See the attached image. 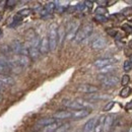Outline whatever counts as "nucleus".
Returning a JSON list of instances; mask_svg holds the SVG:
<instances>
[{
    "instance_id": "c756f323",
    "label": "nucleus",
    "mask_w": 132,
    "mask_h": 132,
    "mask_svg": "<svg viewBox=\"0 0 132 132\" xmlns=\"http://www.w3.org/2000/svg\"><path fill=\"white\" fill-rule=\"evenodd\" d=\"M130 81V77H129V75L128 74H124L123 76H122V78H121V84L123 85V86H125V85H127L128 83Z\"/></svg>"
},
{
    "instance_id": "c9c22d12",
    "label": "nucleus",
    "mask_w": 132,
    "mask_h": 132,
    "mask_svg": "<svg viewBox=\"0 0 132 132\" xmlns=\"http://www.w3.org/2000/svg\"><path fill=\"white\" fill-rule=\"evenodd\" d=\"M108 34H109L110 36H113V37H115L116 35H117V31H108Z\"/></svg>"
},
{
    "instance_id": "0eeeda50",
    "label": "nucleus",
    "mask_w": 132,
    "mask_h": 132,
    "mask_svg": "<svg viewBox=\"0 0 132 132\" xmlns=\"http://www.w3.org/2000/svg\"><path fill=\"white\" fill-rule=\"evenodd\" d=\"M13 59L17 62V64L20 66L22 69L28 67L31 63V59L29 56H26V55H15L13 57Z\"/></svg>"
},
{
    "instance_id": "a211bd4d",
    "label": "nucleus",
    "mask_w": 132,
    "mask_h": 132,
    "mask_svg": "<svg viewBox=\"0 0 132 132\" xmlns=\"http://www.w3.org/2000/svg\"><path fill=\"white\" fill-rule=\"evenodd\" d=\"M29 56L32 59H37L40 56V51L39 47H34V46H29Z\"/></svg>"
},
{
    "instance_id": "423d86ee",
    "label": "nucleus",
    "mask_w": 132,
    "mask_h": 132,
    "mask_svg": "<svg viewBox=\"0 0 132 132\" xmlns=\"http://www.w3.org/2000/svg\"><path fill=\"white\" fill-rule=\"evenodd\" d=\"M62 104L69 108V109H72V110H80V109H84L82 105L77 101V100H63L62 101ZM87 109V108H86Z\"/></svg>"
},
{
    "instance_id": "f3484780",
    "label": "nucleus",
    "mask_w": 132,
    "mask_h": 132,
    "mask_svg": "<svg viewBox=\"0 0 132 132\" xmlns=\"http://www.w3.org/2000/svg\"><path fill=\"white\" fill-rule=\"evenodd\" d=\"M9 72H10V69L7 63V59L5 57H0V73L8 74Z\"/></svg>"
},
{
    "instance_id": "4be33fe9",
    "label": "nucleus",
    "mask_w": 132,
    "mask_h": 132,
    "mask_svg": "<svg viewBox=\"0 0 132 132\" xmlns=\"http://www.w3.org/2000/svg\"><path fill=\"white\" fill-rule=\"evenodd\" d=\"M64 38H66V32L65 28L63 26H61L60 28H58V44H62Z\"/></svg>"
},
{
    "instance_id": "2eb2a0df",
    "label": "nucleus",
    "mask_w": 132,
    "mask_h": 132,
    "mask_svg": "<svg viewBox=\"0 0 132 132\" xmlns=\"http://www.w3.org/2000/svg\"><path fill=\"white\" fill-rule=\"evenodd\" d=\"M53 118H54L55 120L70 119V118H72V112H70V111H58V112H56V113L53 115Z\"/></svg>"
},
{
    "instance_id": "412c9836",
    "label": "nucleus",
    "mask_w": 132,
    "mask_h": 132,
    "mask_svg": "<svg viewBox=\"0 0 132 132\" xmlns=\"http://www.w3.org/2000/svg\"><path fill=\"white\" fill-rule=\"evenodd\" d=\"M55 122V119L53 118V117H48V118H42V119H40L39 121H38V124L39 125H41V126H44V127H46V126H48L50 124H52V123H54Z\"/></svg>"
},
{
    "instance_id": "5701e85b",
    "label": "nucleus",
    "mask_w": 132,
    "mask_h": 132,
    "mask_svg": "<svg viewBox=\"0 0 132 132\" xmlns=\"http://www.w3.org/2000/svg\"><path fill=\"white\" fill-rule=\"evenodd\" d=\"M116 70V67L114 65H109V66H106L104 68H101L100 72L104 75H111L112 72H114Z\"/></svg>"
},
{
    "instance_id": "f8f14e48",
    "label": "nucleus",
    "mask_w": 132,
    "mask_h": 132,
    "mask_svg": "<svg viewBox=\"0 0 132 132\" xmlns=\"http://www.w3.org/2000/svg\"><path fill=\"white\" fill-rule=\"evenodd\" d=\"M114 122H115V116L113 115H108L105 117V122H104V129L103 131L104 132H109L113 125H114Z\"/></svg>"
},
{
    "instance_id": "ea45409f",
    "label": "nucleus",
    "mask_w": 132,
    "mask_h": 132,
    "mask_svg": "<svg viewBox=\"0 0 132 132\" xmlns=\"http://www.w3.org/2000/svg\"><path fill=\"white\" fill-rule=\"evenodd\" d=\"M128 132H132V126L130 127V129H129V131H128Z\"/></svg>"
},
{
    "instance_id": "72a5a7b5",
    "label": "nucleus",
    "mask_w": 132,
    "mask_h": 132,
    "mask_svg": "<svg viewBox=\"0 0 132 132\" xmlns=\"http://www.w3.org/2000/svg\"><path fill=\"white\" fill-rule=\"evenodd\" d=\"M17 2L16 1H10V0H8V1H6V5L8 6V7H13V6H15V4H16Z\"/></svg>"
},
{
    "instance_id": "39448f33",
    "label": "nucleus",
    "mask_w": 132,
    "mask_h": 132,
    "mask_svg": "<svg viewBox=\"0 0 132 132\" xmlns=\"http://www.w3.org/2000/svg\"><path fill=\"white\" fill-rule=\"evenodd\" d=\"M77 90H78V92H80V93H82V94H88V95H92V94L97 93V92L99 90V88H98L96 85L84 83V84H80V85H78Z\"/></svg>"
},
{
    "instance_id": "4468645a",
    "label": "nucleus",
    "mask_w": 132,
    "mask_h": 132,
    "mask_svg": "<svg viewBox=\"0 0 132 132\" xmlns=\"http://www.w3.org/2000/svg\"><path fill=\"white\" fill-rule=\"evenodd\" d=\"M55 9H56V4H55V2H48V3L45 5V7L41 10V14H42V16L48 15V14H52V13L55 11Z\"/></svg>"
},
{
    "instance_id": "bb28decb",
    "label": "nucleus",
    "mask_w": 132,
    "mask_h": 132,
    "mask_svg": "<svg viewBox=\"0 0 132 132\" xmlns=\"http://www.w3.org/2000/svg\"><path fill=\"white\" fill-rule=\"evenodd\" d=\"M21 20H22V17L21 16H19L18 14L14 15V16H13V21H12V23L10 24V27H11V28L16 27L17 24H19V23L21 22Z\"/></svg>"
},
{
    "instance_id": "f257e3e1",
    "label": "nucleus",
    "mask_w": 132,
    "mask_h": 132,
    "mask_svg": "<svg viewBox=\"0 0 132 132\" xmlns=\"http://www.w3.org/2000/svg\"><path fill=\"white\" fill-rule=\"evenodd\" d=\"M93 31H94V27H93L92 23H86V24H84L81 28H79L78 32H77L75 38H74V41H75L76 43L82 42L83 40H85L86 38H88V37L93 34Z\"/></svg>"
},
{
    "instance_id": "58836bf2",
    "label": "nucleus",
    "mask_w": 132,
    "mask_h": 132,
    "mask_svg": "<svg viewBox=\"0 0 132 132\" xmlns=\"http://www.w3.org/2000/svg\"><path fill=\"white\" fill-rule=\"evenodd\" d=\"M3 86H4V85H3V84H2V83L0 82V88H1V89H2V87H3Z\"/></svg>"
},
{
    "instance_id": "6e6552de",
    "label": "nucleus",
    "mask_w": 132,
    "mask_h": 132,
    "mask_svg": "<svg viewBox=\"0 0 132 132\" xmlns=\"http://www.w3.org/2000/svg\"><path fill=\"white\" fill-rule=\"evenodd\" d=\"M116 62V59L114 58H103V59H98L95 61V66L98 67V68H104L106 66L109 65H113L114 63Z\"/></svg>"
},
{
    "instance_id": "a19ab883",
    "label": "nucleus",
    "mask_w": 132,
    "mask_h": 132,
    "mask_svg": "<svg viewBox=\"0 0 132 132\" xmlns=\"http://www.w3.org/2000/svg\"><path fill=\"white\" fill-rule=\"evenodd\" d=\"M1 35H2V31L0 30V37H1Z\"/></svg>"
},
{
    "instance_id": "aec40b11",
    "label": "nucleus",
    "mask_w": 132,
    "mask_h": 132,
    "mask_svg": "<svg viewBox=\"0 0 132 132\" xmlns=\"http://www.w3.org/2000/svg\"><path fill=\"white\" fill-rule=\"evenodd\" d=\"M104 122H105V117L104 116H101L98 118V121H97V124H96V127H95V131L94 132H102L104 129Z\"/></svg>"
},
{
    "instance_id": "9b49d317",
    "label": "nucleus",
    "mask_w": 132,
    "mask_h": 132,
    "mask_svg": "<svg viewBox=\"0 0 132 132\" xmlns=\"http://www.w3.org/2000/svg\"><path fill=\"white\" fill-rule=\"evenodd\" d=\"M39 51H40V54H43V55H46L50 51L49 40H48L47 37H44V38L41 39L40 46H39Z\"/></svg>"
},
{
    "instance_id": "c85d7f7f",
    "label": "nucleus",
    "mask_w": 132,
    "mask_h": 132,
    "mask_svg": "<svg viewBox=\"0 0 132 132\" xmlns=\"http://www.w3.org/2000/svg\"><path fill=\"white\" fill-rule=\"evenodd\" d=\"M123 68H124V70L125 71H130L132 69V62L130 59H128V60H126L125 62H124V65H123Z\"/></svg>"
},
{
    "instance_id": "7c9ffc66",
    "label": "nucleus",
    "mask_w": 132,
    "mask_h": 132,
    "mask_svg": "<svg viewBox=\"0 0 132 132\" xmlns=\"http://www.w3.org/2000/svg\"><path fill=\"white\" fill-rule=\"evenodd\" d=\"M95 20H97L99 22H106L108 20V18L105 16V15H96L95 16Z\"/></svg>"
},
{
    "instance_id": "4c0bfd02",
    "label": "nucleus",
    "mask_w": 132,
    "mask_h": 132,
    "mask_svg": "<svg viewBox=\"0 0 132 132\" xmlns=\"http://www.w3.org/2000/svg\"><path fill=\"white\" fill-rule=\"evenodd\" d=\"M2 101H3V96H2L1 94H0V103H1Z\"/></svg>"
},
{
    "instance_id": "f704fd0d",
    "label": "nucleus",
    "mask_w": 132,
    "mask_h": 132,
    "mask_svg": "<svg viewBox=\"0 0 132 132\" xmlns=\"http://www.w3.org/2000/svg\"><path fill=\"white\" fill-rule=\"evenodd\" d=\"M84 4H85V6L88 7V8H92V7H93V2H92V1H84Z\"/></svg>"
},
{
    "instance_id": "393cba45",
    "label": "nucleus",
    "mask_w": 132,
    "mask_h": 132,
    "mask_svg": "<svg viewBox=\"0 0 132 132\" xmlns=\"http://www.w3.org/2000/svg\"><path fill=\"white\" fill-rule=\"evenodd\" d=\"M95 13H96V15H105L106 13H108V10L104 6H99V7L96 8Z\"/></svg>"
},
{
    "instance_id": "79ce46f5",
    "label": "nucleus",
    "mask_w": 132,
    "mask_h": 132,
    "mask_svg": "<svg viewBox=\"0 0 132 132\" xmlns=\"http://www.w3.org/2000/svg\"><path fill=\"white\" fill-rule=\"evenodd\" d=\"M66 132H72V131H69V130H68V131H66Z\"/></svg>"
},
{
    "instance_id": "37998d69",
    "label": "nucleus",
    "mask_w": 132,
    "mask_h": 132,
    "mask_svg": "<svg viewBox=\"0 0 132 132\" xmlns=\"http://www.w3.org/2000/svg\"><path fill=\"white\" fill-rule=\"evenodd\" d=\"M0 19H1V15H0Z\"/></svg>"
},
{
    "instance_id": "20e7f679",
    "label": "nucleus",
    "mask_w": 132,
    "mask_h": 132,
    "mask_svg": "<svg viewBox=\"0 0 132 132\" xmlns=\"http://www.w3.org/2000/svg\"><path fill=\"white\" fill-rule=\"evenodd\" d=\"M78 30H79V23L77 21H71L67 28V31H66V39L68 41L74 40Z\"/></svg>"
},
{
    "instance_id": "a878e982",
    "label": "nucleus",
    "mask_w": 132,
    "mask_h": 132,
    "mask_svg": "<svg viewBox=\"0 0 132 132\" xmlns=\"http://www.w3.org/2000/svg\"><path fill=\"white\" fill-rule=\"evenodd\" d=\"M31 13H32V10H31L30 8H23V9H20V10L17 12V14L21 17L28 16V15H30Z\"/></svg>"
},
{
    "instance_id": "dca6fc26",
    "label": "nucleus",
    "mask_w": 132,
    "mask_h": 132,
    "mask_svg": "<svg viewBox=\"0 0 132 132\" xmlns=\"http://www.w3.org/2000/svg\"><path fill=\"white\" fill-rule=\"evenodd\" d=\"M0 82L3 85L10 86V85H13L15 83V80L12 76H10L8 74H0Z\"/></svg>"
},
{
    "instance_id": "6ab92c4d",
    "label": "nucleus",
    "mask_w": 132,
    "mask_h": 132,
    "mask_svg": "<svg viewBox=\"0 0 132 132\" xmlns=\"http://www.w3.org/2000/svg\"><path fill=\"white\" fill-rule=\"evenodd\" d=\"M62 124H60V123H58V122H54V123H52V124H50L48 126H46L45 128H44V130L43 132H56L57 131V129L61 126Z\"/></svg>"
},
{
    "instance_id": "b1692460",
    "label": "nucleus",
    "mask_w": 132,
    "mask_h": 132,
    "mask_svg": "<svg viewBox=\"0 0 132 132\" xmlns=\"http://www.w3.org/2000/svg\"><path fill=\"white\" fill-rule=\"evenodd\" d=\"M130 94H131V88L129 87V86H124L121 90H120V97L121 98H127L128 96H130Z\"/></svg>"
},
{
    "instance_id": "1a4fd4ad",
    "label": "nucleus",
    "mask_w": 132,
    "mask_h": 132,
    "mask_svg": "<svg viewBox=\"0 0 132 132\" xmlns=\"http://www.w3.org/2000/svg\"><path fill=\"white\" fill-rule=\"evenodd\" d=\"M90 114V110L89 109H80V110H76V111H73L72 112V119L74 120H80V119H83L85 117Z\"/></svg>"
},
{
    "instance_id": "e433bc0d",
    "label": "nucleus",
    "mask_w": 132,
    "mask_h": 132,
    "mask_svg": "<svg viewBox=\"0 0 132 132\" xmlns=\"http://www.w3.org/2000/svg\"><path fill=\"white\" fill-rule=\"evenodd\" d=\"M131 108H132V101L129 104H127V106H126V109H131Z\"/></svg>"
},
{
    "instance_id": "2f4dec72",
    "label": "nucleus",
    "mask_w": 132,
    "mask_h": 132,
    "mask_svg": "<svg viewBox=\"0 0 132 132\" xmlns=\"http://www.w3.org/2000/svg\"><path fill=\"white\" fill-rule=\"evenodd\" d=\"M85 4H84V2H79V3H77V5L75 6V10H79V11H82L83 9H85Z\"/></svg>"
},
{
    "instance_id": "f03ea898",
    "label": "nucleus",
    "mask_w": 132,
    "mask_h": 132,
    "mask_svg": "<svg viewBox=\"0 0 132 132\" xmlns=\"http://www.w3.org/2000/svg\"><path fill=\"white\" fill-rule=\"evenodd\" d=\"M48 40H49L50 51H54L57 48V45H58V28L55 23L50 26Z\"/></svg>"
},
{
    "instance_id": "ddd939ff",
    "label": "nucleus",
    "mask_w": 132,
    "mask_h": 132,
    "mask_svg": "<svg viewBox=\"0 0 132 132\" xmlns=\"http://www.w3.org/2000/svg\"><path fill=\"white\" fill-rule=\"evenodd\" d=\"M97 121H98V118H92L89 119L83 126L82 132H94L95 131V127H96V124H97Z\"/></svg>"
},
{
    "instance_id": "cd10ccee",
    "label": "nucleus",
    "mask_w": 132,
    "mask_h": 132,
    "mask_svg": "<svg viewBox=\"0 0 132 132\" xmlns=\"http://www.w3.org/2000/svg\"><path fill=\"white\" fill-rule=\"evenodd\" d=\"M115 106V102H109V103H107L106 104V106L104 107V109H103V111L104 112H108V111H111L112 109H113V107Z\"/></svg>"
},
{
    "instance_id": "7ed1b4c3",
    "label": "nucleus",
    "mask_w": 132,
    "mask_h": 132,
    "mask_svg": "<svg viewBox=\"0 0 132 132\" xmlns=\"http://www.w3.org/2000/svg\"><path fill=\"white\" fill-rule=\"evenodd\" d=\"M100 81L104 87H114L119 83V78L115 75H102Z\"/></svg>"
},
{
    "instance_id": "473e14b6",
    "label": "nucleus",
    "mask_w": 132,
    "mask_h": 132,
    "mask_svg": "<svg viewBox=\"0 0 132 132\" xmlns=\"http://www.w3.org/2000/svg\"><path fill=\"white\" fill-rule=\"evenodd\" d=\"M122 13H123L124 15H132V7H127V8H125V9L122 11Z\"/></svg>"
},
{
    "instance_id": "9d476101",
    "label": "nucleus",
    "mask_w": 132,
    "mask_h": 132,
    "mask_svg": "<svg viewBox=\"0 0 132 132\" xmlns=\"http://www.w3.org/2000/svg\"><path fill=\"white\" fill-rule=\"evenodd\" d=\"M107 45V40L103 37H98L92 42V48L95 50H100L105 48Z\"/></svg>"
}]
</instances>
